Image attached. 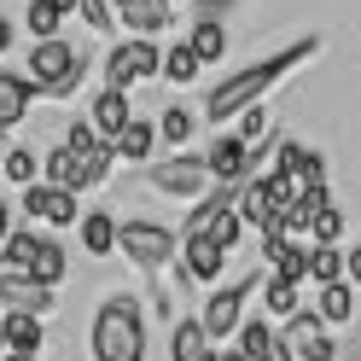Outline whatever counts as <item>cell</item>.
I'll use <instances>...</instances> for the list:
<instances>
[{
  "label": "cell",
  "mask_w": 361,
  "mask_h": 361,
  "mask_svg": "<svg viewBox=\"0 0 361 361\" xmlns=\"http://www.w3.org/2000/svg\"><path fill=\"white\" fill-rule=\"evenodd\" d=\"M326 314V326H344V321H355V286L350 280H332V286H321V303H314Z\"/></svg>",
  "instance_id": "484cf974"
},
{
  "label": "cell",
  "mask_w": 361,
  "mask_h": 361,
  "mask_svg": "<svg viewBox=\"0 0 361 361\" xmlns=\"http://www.w3.org/2000/svg\"><path fill=\"white\" fill-rule=\"evenodd\" d=\"M157 140H164V134H157V123H146V117H134L123 134H117V157L123 164H152V152H157Z\"/></svg>",
  "instance_id": "ffe728a7"
},
{
  "label": "cell",
  "mask_w": 361,
  "mask_h": 361,
  "mask_svg": "<svg viewBox=\"0 0 361 361\" xmlns=\"http://www.w3.org/2000/svg\"><path fill=\"white\" fill-rule=\"evenodd\" d=\"M146 180H152V192L157 198H175V204H198V198L210 192V157L204 152H169L164 164H152L146 169Z\"/></svg>",
  "instance_id": "277c9868"
},
{
  "label": "cell",
  "mask_w": 361,
  "mask_h": 361,
  "mask_svg": "<svg viewBox=\"0 0 361 361\" xmlns=\"http://www.w3.org/2000/svg\"><path fill=\"white\" fill-rule=\"evenodd\" d=\"M24 24H30L35 41H53V35L64 30V12L53 6V0H30V6H24Z\"/></svg>",
  "instance_id": "f546056e"
},
{
  "label": "cell",
  "mask_w": 361,
  "mask_h": 361,
  "mask_svg": "<svg viewBox=\"0 0 361 361\" xmlns=\"http://www.w3.org/2000/svg\"><path fill=\"white\" fill-rule=\"evenodd\" d=\"M309 280L314 286L344 280V251H338V245H309Z\"/></svg>",
  "instance_id": "f1b7e54d"
},
{
  "label": "cell",
  "mask_w": 361,
  "mask_h": 361,
  "mask_svg": "<svg viewBox=\"0 0 361 361\" xmlns=\"http://www.w3.org/2000/svg\"><path fill=\"white\" fill-rule=\"evenodd\" d=\"M233 134H239V140H262V134H268V111L262 105H251V111H239V117H233Z\"/></svg>",
  "instance_id": "f35d334b"
},
{
  "label": "cell",
  "mask_w": 361,
  "mask_h": 361,
  "mask_svg": "<svg viewBox=\"0 0 361 361\" xmlns=\"http://www.w3.org/2000/svg\"><path fill=\"white\" fill-rule=\"evenodd\" d=\"M221 6H228V0H204V18H221Z\"/></svg>",
  "instance_id": "ee69618b"
},
{
  "label": "cell",
  "mask_w": 361,
  "mask_h": 361,
  "mask_svg": "<svg viewBox=\"0 0 361 361\" xmlns=\"http://www.w3.org/2000/svg\"><path fill=\"white\" fill-rule=\"evenodd\" d=\"M262 268H251L245 280H233V286H210V298H204V309H198V321H204V332L216 338H239V326H245V303H251V291H262Z\"/></svg>",
  "instance_id": "5b68a950"
},
{
  "label": "cell",
  "mask_w": 361,
  "mask_h": 361,
  "mask_svg": "<svg viewBox=\"0 0 361 361\" xmlns=\"http://www.w3.org/2000/svg\"><path fill=\"white\" fill-rule=\"evenodd\" d=\"M314 53H321V35H303V41H291V47H280V53H268V59H257V64H245V71H233L228 82H216L210 94H204V117H210V128L216 123H233L239 111H251V105H262L268 94H274V82H286L298 64H309Z\"/></svg>",
  "instance_id": "6da1fadb"
},
{
  "label": "cell",
  "mask_w": 361,
  "mask_h": 361,
  "mask_svg": "<svg viewBox=\"0 0 361 361\" xmlns=\"http://www.w3.org/2000/svg\"><path fill=\"white\" fill-rule=\"evenodd\" d=\"M0 175H6L12 187H30V180L47 175V157H41L35 146H6V164H0Z\"/></svg>",
  "instance_id": "603a6c76"
},
{
  "label": "cell",
  "mask_w": 361,
  "mask_h": 361,
  "mask_svg": "<svg viewBox=\"0 0 361 361\" xmlns=\"http://www.w3.org/2000/svg\"><path fill=\"white\" fill-rule=\"evenodd\" d=\"M47 99H71L76 87H82V76H87V53L76 47V41H64V35H53V41H35L30 47V71H24Z\"/></svg>",
  "instance_id": "3957f363"
},
{
  "label": "cell",
  "mask_w": 361,
  "mask_h": 361,
  "mask_svg": "<svg viewBox=\"0 0 361 361\" xmlns=\"http://www.w3.org/2000/svg\"><path fill=\"white\" fill-rule=\"evenodd\" d=\"M6 146H12V140H6V128H0V164H6Z\"/></svg>",
  "instance_id": "f6af8a7d"
},
{
  "label": "cell",
  "mask_w": 361,
  "mask_h": 361,
  "mask_svg": "<svg viewBox=\"0 0 361 361\" xmlns=\"http://www.w3.org/2000/svg\"><path fill=\"white\" fill-rule=\"evenodd\" d=\"M344 228H350V221H344V210H338V204H326L321 216H314V228H309V245H338V239H344Z\"/></svg>",
  "instance_id": "e575fe53"
},
{
  "label": "cell",
  "mask_w": 361,
  "mask_h": 361,
  "mask_svg": "<svg viewBox=\"0 0 361 361\" xmlns=\"http://www.w3.org/2000/svg\"><path fill=\"white\" fill-rule=\"evenodd\" d=\"M0 76H6V71H0Z\"/></svg>",
  "instance_id": "681fc988"
},
{
  "label": "cell",
  "mask_w": 361,
  "mask_h": 361,
  "mask_svg": "<svg viewBox=\"0 0 361 361\" xmlns=\"http://www.w3.org/2000/svg\"><path fill=\"white\" fill-rule=\"evenodd\" d=\"M0 309H30V314H53L59 309V286H47L30 268H6L0 274Z\"/></svg>",
  "instance_id": "ba28073f"
},
{
  "label": "cell",
  "mask_w": 361,
  "mask_h": 361,
  "mask_svg": "<svg viewBox=\"0 0 361 361\" xmlns=\"http://www.w3.org/2000/svg\"><path fill=\"white\" fill-rule=\"evenodd\" d=\"M82 24L94 35H111L117 30V0H82Z\"/></svg>",
  "instance_id": "8d00e7d4"
},
{
  "label": "cell",
  "mask_w": 361,
  "mask_h": 361,
  "mask_svg": "<svg viewBox=\"0 0 361 361\" xmlns=\"http://www.w3.org/2000/svg\"><path fill=\"white\" fill-rule=\"evenodd\" d=\"M274 169H280V175H291V180H303V187L326 180V164H321V152H309L303 140H280V152H274Z\"/></svg>",
  "instance_id": "2e32d148"
},
{
  "label": "cell",
  "mask_w": 361,
  "mask_h": 361,
  "mask_svg": "<svg viewBox=\"0 0 361 361\" xmlns=\"http://www.w3.org/2000/svg\"><path fill=\"white\" fill-rule=\"evenodd\" d=\"M164 6H187V0H164Z\"/></svg>",
  "instance_id": "7dc6e473"
},
{
  "label": "cell",
  "mask_w": 361,
  "mask_h": 361,
  "mask_svg": "<svg viewBox=\"0 0 361 361\" xmlns=\"http://www.w3.org/2000/svg\"><path fill=\"white\" fill-rule=\"evenodd\" d=\"M164 53L157 35H128L105 53V87H134V82H157L164 76Z\"/></svg>",
  "instance_id": "52a82bcc"
},
{
  "label": "cell",
  "mask_w": 361,
  "mask_h": 361,
  "mask_svg": "<svg viewBox=\"0 0 361 361\" xmlns=\"http://www.w3.org/2000/svg\"><path fill=\"white\" fill-rule=\"evenodd\" d=\"M76 239H82L87 257H111V251L123 245V221L111 216V210H87V216L76 221Z\"/></svg>",
  "instance_id": "7c38bea8"
},
{
  "label": "cell",
  "mask_w": 361,
  "mask_h": 361,
  "mask_svg": "<svg viewBox=\"0 0 361 361\" xmlns=\"http://www.w3.org/2000/svg\"><path fill=\"white\" fill-rule=\"evenodd\" d=\"M280 344V326H274V314H245V326H239V355L245 361H268Z\"/></svg>",
  "instance_id": "d6986e66"
},
{
  "label": "cell",
  "mask_w": 361,
  "mask_h": 361,
  "mask_svg": "<svg viewBox=\"0 0 361 361\" xmlns=\"http://www.w3.org/2000/svg\"><path fill=\"white\" fill-rule=\"evenodd\" d=\"M344 280L361 286V245H350V251H344Z\"/></svg>",
  "instance_id": "ab89813d"
},
{
  "label": "cell",
  "mask_w": 361,
  "mask_h": 361,
  "mask_svg": "<svg viewBox=\"0 0 361 361\" xmlns=\"http://www.w3.org/2000/svg\"><path fill=\"white\" fill-rule=\"evenodd\" d=\"M111 169H117V140H99V146H87L82 152V192H99Z\"/></svg>",
  "instance_id": "7402d4cb"
},
{
  "label": "cell",
  "mask_w": 361,
  "mask_h": 361,
  "mask_svg": "<svg viewBox=\"0 0 361 361\" xmlns=\"http://www.w3.org/2000/svg\"><path fill=\"white\" fill-rule=\"evenodd\" d=\"M53 6H59L64 18H71V12H82V0H53Z\"/></svg>",
  "instance_id": "b9f144b4"
},
{
  "label": "cell",
  "mask_w": 361,
  "mask_h": 361,
  "mask_svg": "<svg viewBox=\"0 0 361 361\" xmlns=\"http://www.w3.org/2000/svg\"><path fill=\"white\" fill-rule=\"evenodd\" d=\"M216 355V338L204 332V321H175L169 326V361H210Z\"/></svg>",
  "instance_id": "9a60e30c"
},
{
  "label": "cell",
  "mask_w": 361,
  "mask_h": 361,
  "mask_svg": "<svg viewBox=\"0 0 361 361\" xmlns=\"http://www.w3.org/2000/svg\"><path fill=\"white\" fill-rule=\"evenodd\" d=\"M64 268H71L64 245H59V239H41V251H35V268H30V274H41L47 286H64Z\"/></svg>",
  "instance_id": "4dcf8cb0"
},
{
  "label": "cell",
  "mask_w": 361,
  "mask_h": 361,
  "mask_svg": "<svg viewBox=\"0 0 361 361\" xmlns=\"http://www.w3.org/2000/svg\"><path fill=\"white\" fill-rule=\"evenodd\" d=\"M35 251H41V233L30 228V221L0 239V262H6V268H35Z\"/></svg>",
  "instance_id": "4316f807"
},
{
  "label": "cell",
  "mask_w": 361,
  "mask_h": 361,
  "mask_svg": "<svg viewBox=\"0 0 361 361\" xmlns=\"http://www.w3.org/2000/svg\"><path fill=\"white\" fill-rule=\"evenodd\" d=\"M12 47V24H6V18H0V53H6Z\"/></svg>",
  "instance_id": "60d3db41"
},
{
  "label": "cell",
  "mask_w": 361,
  "mask_h": 361,
  "mask_svg": "<svg viewBox=\"0 0 361 361\" xmlns=\"http://www.w3.org/2000/svg\"><path fill=\"white\" fill-rule=\"evenodd\" d=\"M303 309V286H291L280 274H268L262 280V314H274V321H291V314Z\"/></svg>",
  "instance_id": "44dd1931"
},
{
  "label": "cell",
  "mask_w": 361,
  "mask_h": 361,
  "mask_svg": "<svg viewBox=\"0 0 361 361\" xmlns=\"http://www.w3.org/2000/svg\"><path fill=\"white\" fill-rule=\"evenodd\" d=\"M6 233H12V210L0 204V239H6Z\"/></svg>",
  "instance_id": "7bdbcfd3"
},
{
  "label": "cell",
  "mask_w": 361,
  "mask_h": 361,
  "mask_svg": "<svg viewBox=\"0 0 361 361\" xmlns=\"http://www.w3.org/2000/svg\"><path fill=\"white\" fill-rule=\"evenodd\" d=\"M286 344H291L298 361H338V344H332L321 309H298V314H291V321H286Z\"/></svg>",
  "instance_id": "9c48e42d"
},
{
  "label": "cell",
  "mask_w": 361,
  "mask_h": 361,
  "mask_svg": "<svg viewBox=\"0 0 361 361\" xmlns=\"http://www.w3.org/2000/svg\"><path fill=\"white\" fill-rule=\"evenodd\" d=\"M76 187H53V204H47V221H53V228H76V221H82V210H76Z\"/></svg>",
  "instance_id": "d590c367"
},
{
  "label": "cell",
  "mask_w": 361,
  "mask_h": 361,
  "mask_svg": "<svg viewBox=\"0 0 361 361\" xmlns=\"http://www.w3.org/2000/svg\"><path fill=\"white\" fill-rule=\"evenodd\" d=\"M117 18L134 35H157V30H169L175 6H164V0H117Z\"/></svg>",
  "instance_id": "e0dca14e"
},
{
  "label": "cell",
  "mask_w": 361,
  "mask_h": 361,
  "mask_svg": "<svg viewBox=\"0 0 361 361\" xmlns=\"http://www.w3.org/2000/svg\"><path fill=\"white\" fill-rule=\"evenodd\" d=\"M87 350H94V361H146V309H140V298L111 291L94 309Z\"/></svg>",
  "instance_id": "7a4b0ae2"
},
{
  "label": "cell",
  "mask_w": 361,
  "mask_h": 361,
  "mask_svg": "<svg viewBox=\"0 0 361 361\" xmlns=\"http://www.w3.org/2000/svg\"><path fill=\"white\" fill-rule=\"evenodd\" d=\"M6 361H41V355H6Z\"/></svg>",
  "instance_id": "bcb514c9"
},
{
  "label": "cell",
  "mask_w": 361,
  "mask_h": 361,
  "mask_svg": "<svg viewBox=\"0 0 361 361\" xmlns=\"http://www.w3.org/2000/svg\"><path fill=\"white\" fill-rule=\"evenodd\" d=\"M157 134H164L169 146H187V140H192V111H187V105H169L164 117H157Z\"/></svg>",
  "instance_id": "d6a6232c"
},
{
  "label": "cell",
  "mask_w": 361,
  "mask_h": 361,
  "mask_svg": "<svg viewBox=\"0 0 361 361\" xmlns=\"http://www.w3.org/2000/svg\"><path fill=\"white\" fill-rule=\"evenodd\" d=\"M187 41H192V53L204 59V64H216V59H228V24H221V18H198Z\"/></svg>",
  "instance_id": "d4e9b609"
},
{
  "label": "cell",
  "mask_w": 361,
  "mask_h": 361,
  "mask_svg": "<svg viewBox=\"0 0 361 361\" xmlns=\"http://www.w3.org/2000/svg\"><path fill=\"white\" fill-rule=\"evenodd\" d=\"M0 314H6V355H41L47 314H30V309H0Z\"/></svg>",
  "instance_id": "4fadbf2b"
},
{
  "label": "cell",
  "mask_w": 361,
  "mask_h": 361,
  "mask_svg": "<svg viewBox=\"0 0 361 361\" xmlns=\"http://www.w3.org/2000/svg\"><path fill=\"white\" fill-rule=\"evenodd\" d=\"M198 71H204V59L192 53V41H175V47L164 53V82H169V87H192Z\"/></svg>",
  "instance_id": "cb8c5ba5"
},
{
  "label": "cell",
  "mask_w": 361,
  "mask_h": 361,
  "mask_svg": "<svg viewBox=\"0 0 361 361\" xmlns=\"http://www.w3.org/2000/svg\"><path fill=\"white\" fill-rule=\"evenodd\" d=\"M245 228H251V221H245V216H239V204H233V210H221V216L210 221L204 233H210V239L221 245V251H233V245H239V233H245Z\"/></svg>",
  "instance_id": "836d02e7"
},
{
  "label": "cell",
  "mask_w": 361,
  "mask_h": 361,
  "mask_svg": "<svg viewBox=\"0 0 361 361\" xmlns=\"http://www.w3.org/2000/svg\"><path fill=\"white\" fill-rule=\"evenodd\" d=\"M0 361H6V350H0Z\"/></svg>",
  "instance_id": "c3c4849f"
},
{
  "label": "cell",
  "mask_w": 361,
  "mask_h": 361,
  "mask_svg": "<svg viewBox=\"0 0 361 361\" xmlns=\"http://www.w3.org/2000/svg\"><path fill=\"white\" fill-rule=\"evenodd\" d=\"M204 157H210V175L216 180H233V187H239V180H251V175H262L257 169V146L239 140V134H216V146Z\"/></svg>",
  "instance_id": "30bf717a"
},
{
  "label": "cell",
  "mask_w": 361,
  "mask_h": 361,
  "mask_svg": "<svg viewBox=\"0 0 361 361\" xmlns=\"http://www.w3.org/2000/svg\"><path fill=\"white\" fill-rule=\"evenodd\" d=\"M47 204H53V180L18 187V216H24V221H47Z\"/></svg>",
  "instance_id": "1f68e13d"
},
{
  "label": "cell",
  "mask_w": 361,
  "mask_h": 361,
  "mask_svg": "<svg viewBox=\"0 0 361 361\" xmlns=\"http://www.w3.org/2000/svg\"><path fill=\"white\" fill-rule=\"evenodd\" d=\"M87 117H94V128L105 134V140H117V134L134 123V105H128V87H99L94 94V111H87Z\"/></svg>",
  "instance_id": "5bb4252c"
},
{
  "label": "cell",
  "mask_w": 361,
  "mask_h": 361,
  "mask_svg": "<svg viewBox=\"0 0 361 361\" xmlns=\"http://www.w3.org/2000/svg\"><path fill=\"white\" fill-rule=\"evenodd\" d=\"M41 94V87L30 82V76H0V128H18V123H24L30 117V99Z\"/></svg>",
  "instance_id": "ac0fdd59"
},
{
  "label": "cell",
  "mask_w": 361,
  "mask_h": 361,
  "mask_svg": "<svg viewBox=\"0 0 361 361\" xmlns=\"http://www.w3.org/2000/svg\"><path fill=\"white\" fill-rule=\"evenodd\" d=\"M180 262H187V274H192L198 286H221V274H228V251H221L210 233L180 239Z\"/></svg>",
  "instance_id": "8fae6325"
},
{
  "label": "cell",
  "mask_w": 361,
  "mask_h": 361,
  "mask_svg": "<svg viewBox=\"0 0 361 361\" xmlns=\"http://www.w3.org/2000/svg\"><path fill=\"white\" fill-rule=\"evenodd\" d=\"M274 274H280V280H291V286H303V280H309V245L291 239V251L274 262Z\"/></svg>",
  "instance_id": "74e56055"
},
{
  "label": "cell",
  "mask_w": 361,
  "mask_h": 361,
  "mask_svg": "<svg viewBox=\"0 0 361 361\" xmlns=\"http://www.w3.org/2000/svg\"><path fill=\"white\" fill-rule=\"evenodd\" d=\"M117 251L140 268V274H164V268L175 262V251H180V233H169L164 221H146V216H128L123 221V245Z\"/></svg>",
  "instance_id": "8992f818"
},
{
  "label": "cell",
  "mask_w": 361,
  "mask_h": 361,
  "mask_svg": "<svg viewBox=\"0 0 361 361\" xmlns=\"http://www.w3.org/2000/svg\"><path fill=\"white\" fill-rule=\"evenodd\" d=\"M47 180H53V187H76L82 192V152L76 146H53L47 152Z\"/></svg>",
  "instance_id": "83f0119b"
}]
</instances>
